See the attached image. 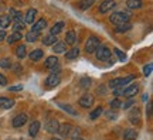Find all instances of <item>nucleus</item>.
I'll use <instances>...</instances> for the list:
<instances>
[{
	"label": "nucleus",
	"instance_id": "f257e3e1",
	"mask_svg": "<svg viewBox=\"0 0 153 140\" xmlns=\"http://www.w3.org/2000/svg\"><path fill=\"white\" fill-rule=\"evenodd\" d=\"M129 20H131V14L123 13V11H116V13H112L109 16V21L112 23V24H115V26L129 23Z\"/></svg>",
	"mask_w": 153,
	"mask_h": 140
},
{
	"label": "nucleus",
	"instance_id": "f03ea898",
	"mask_svg": "<svg viewBox=\"0 0 153 140\" xmlns=\"http://www.w3.org/2000/svg\"><path fill=\"white\" fill-rule=\"evenodd\" d=\"M95 54H97V58L99 61H108L111 58L112 53H111V50L106 45H99L98 48L95 50Z\"/></svg>",
	"mask_w": 153,
	"mask_h": 140
},
{
	"label": "nucleus",
	"instance_id": "7ed1b4c3",
	"mask_svg": "<svg viewBox=\"0 0 153 140\" xmlns=\"http://www.w3.org/2000/svg\"><path fill=\"white\" fill-rule=\"evenodd\" d=\"M99 45H101V41H99L98 37H89L87 40V43H85V51H87L88 54H91V53H95V50L98 48Z\"/></svg>",
	"mask_w": 153,
	"mask_h": 140
},
{
	"label": "nucleus",
	"instance_id": "20e7f679",
	"mask_svg": "<svg viewBox=\"0 0 153 140\" xmlns=\"http://www.w3.org/2000/svg\"><path fill=\"white\" fill-rule=\"evenodd\" d=\"M60 82H61L60 72H51V74L47 76V79H45V86H48V88H54V86H57Z\"/></svg>",
	"mask_w": 153,
	"mask_h": 140
},
{
	"label": "nucleus",
	"instance_id": "39448f33",
	"mask_svg": "<svg viewBox=\"0 0 153 140\" xmlns=\"http://www.w3.org/2000/svg\"><path fill=\"white\" fill-rule=\"evenodd\" d=\"M58 127H60V123L55 119H48L44 123V129H45V132H48V133H57Z\"/></svg>",
	"mask_w": 153,
	"mask_h": 140
},
{
	"label": "nucleus",
	"instance_id": "423d86ee",
	"mask_svg": "<svg viewBox=\"0 0 153 140\" xmlns=\"http://www.w3.org/2000/svg\"><path fill=\"white\" fill-rule=\"evenodd\" d=\"M27 119H28V116L26 115V113H20V115H17V116H14V118H13L11 124H13V127H22V126H24V124H26Z\"/></svg>",
	"mask_w": 153,
	"mask_h": 140
},
{
	"label": "nucleus",
	"instance_id": "0eeeda50",
	"mask_svg": "<svg viewBox=\"0 0 153 140\" xmlns=\"http://www.w3.org/2000/svg\"><path fill=\"white\" fill-rule=\"evenodd\" d=\"M94 105V96L91 93H85V95H82L81 99H79V106L81 108H91Z\"/></svg>",
	"mask_w": 153,
	"mask_h": 140
},
{
	"label": "nucleus",
	"instance_id": "6e6552de",
	"mask_svg": "<svg viewBox=\"0 0 153 140\" xmlns=\"http://www.w3.org/2000/svg\"><path fill=\"white\" fill-rule=\"evenodd\" d=\"M115 6H116V3H115V0H105V1H102L101 3V6H99V13H108V11H111L112 9H114Z\"/></svg>",
	"mask_w": 153,
	"mask_h": 140
},
{
	"label": "nucleus",
	"instance_id": "1a4fd4ad",
	"mask_svg": "<svg viewBox=\"0 0 153 140\" xmlns=\"http://www.w3.org/2000/svg\"><path fill=\"white\" fill-rule=\"evenodd\" d=\"M137 92H139V85H136V84H135V85H131V86H128L126 89H123V93H122V95L131 99V98L136 96Z\"/></svg>",
	"mask_w": 153,
	"mask_h": 140
},
{
	"label": "nucleus",
	"instance_id": "9d476101",
	"mask_svg": "<svg viewBox=\"0 0 153 140\" xmlns=\"http://www.w3.org/2000/svg\"><path fill=\"white\" fill-rule=\"evenodd\" d=\"M14 106V101L9 98H0V109H10Z\"/></svg>",
	"mask_w": 153,
	"mask_h": 140
},
{
	"label": "nucleus",
	"instance_id": "9b49d317",
	"mask_svg": "<svg viewBox=\"0 0 153 140\" xmlns=\"http://www.w3.org/2000/svg\"><path fill=\"white\" fill-rule=\"evenodd\" d=\"M76 41V34L74 30H70V31L67 33V36H65V41L64 43L67 44V45H74Z\"/></svg>",
	"mask_w": 153,
	"mask_h": 140
},
{
	"label": "nucleus",
	"instance_id": "f8f14e48",
	"mask_svg": "<svg viewBox=\"0 0 153 140\" xmlns=\"http://www.w3.org/2000/svg\"><path fill=\"white\" fill-rule=\"evenodd\" d=\"M40 122L38 120H34V122H31V124H30V129H28V135L31 136V137H34V136H37L38 130H40Z\"/></svg>",
	"mask_w": 153,
	"mask_h": 140
},
{
	"label": "nucleus",
	"instance_id": "ddd939ff",
	"mask_svg": "<svg viewBox=\"0 0 153 140\" xmlns=\"http://www.w3.org/2000/svg\"><path fill=\"white\" fill-rule=\"evenodd\" d=\"M126 6L131 9V10H137L143 6L142 0H126Z\"/></svg>",
	"mask_w": 153,
	"mask_h": 140
},
{
	"label": "nucleus",
	"instance_id": "4468645a",
	"mask_svg": "<svg viewBox=\"0 0 153 140\" xmlns=\"http://www.w3.org/2000/svg\"><path fill=\"white\" fill-rule=\"evenodd\" d=\"M47 27V21L44 20V19H40L37 23H34L33 24V28H31V31H34V33H40L43 28H45Z\"/></svg>",
	"mask_w": 153,
	"mask_h": 140
},
{
	"label": "nucleus",
	"instance_id": "2eb2a0df",
	"mask_svg": "<svg viewBox=\"0 0 153 140\" xmlns=\"http://www.w3.org/2000/svg\"><path fill=\"white\" fill-rule=\"evenodd\" d=\"M78 57H79V48H78V47H74V48H71L70 51L65 53L67 59H76Z\"/></svg>",
	"mask_w": 153,
	"mask_h": 140
},
{
	"label": "nucleus",
	"instance_id": "dca6fc26",
	"mask_svg": "<svg viewBox=\"0 0 153 140\" xmlns=\"http://www.w3.org/2000/svg\"><path fill=\"white\" fill-rule=\"evenodd\" d=\"M44 65H45V68H54V67L58 65V58L55 55H51V57H48V58L45 59Z\"/></svg>",
	"mask_w": 153,
	"mask_h": 140
},
{
	"label": "nucleus",
	"instance_id": "f3484780",
	"mask_svg": "<svg viewBox=\"0 0 153 140\" xmlns=\"http://www.w3.org/2000/svg\"><path fill=\"white\" fill-rule=\"evenodd\" d=\"M10 24H11V17L10 16H7V14L0 16V27L3 28V30L7 27H10Z\"/></svg>",
	"mask_w": 153,
	"mask_h": 140
},
{
	"label": "nucleus",
	"instance_id": "a211bd4d",
	"mask_svg": "<svg viewBox=\"0 0 153 140\" xmlns=\"http://www.w3.org/2000/svg\"><path fill=\"white\" fill-rule=\"evenodd\" d=\"M22 33L20 31H14L13 34H10L9 37H7V43L9 44H14V43H17V41H20L22 40Z\"/></svg>",
	"mask_w": 153,
	"mask_h": 140
},
{
	"label": "nucleus",
	"instance_id": "6ab92c4d",
	"mask_svg": "<svg viewBox=\"0 0 153 140\" xmlns=\"http://www.w3.org/2000/svg\"><path fill=\"white\" fill-rule=\"evenodd\" d=\"M65 50H67V44L65 43H57L53 45V51H54L55 54H61V53H65Z\"/></svg>",
	"mask_w": 153,
	"mask_h": 140
},
{
	"label": "nucleus",
	"instance_id": "aec40b11",
	"mask_svg": "<svg viewBox=\"0 0 153 140\" xmlns=\"http://www.w3.org/2000/svg\"><path fill=\"white\" fill-rule=\"evenodd\" d=\"M36 14H37L36 9H28V11L26 13V23L27 24H33L34 19H36Z\"/></svg>",
	"mask_w": 153,
	"mask_h": 140
},
{
	"label": "nucleus",
	"instance_id": "412c9836",
	"mask_svg": "<svg viewBox=\"0 0 153 140\" xmlns=\"http://www.w3.org/2000/svg\"><path fill=\"white\" fill-rule=\"evenodd\" d=\"M58 106H60L62 110H65L67 113H70L72 116H78V112H76L75 109L72 108L71 105H67V103H58Z\"/></svg>",
	"mask_w": 153,
	"mask_h": 140
},
{
	"label": "nucleus",
	"instance_id": "4be33fe9",
	"mask_svg": "<svg viewBox=\"0 0 153 140\" xmlns=\"http://www.w3.org/2000/svg\"><path fill=\"white\" fill-rule=\"evenodd\" d=\"M137 137V132L135 129H126L123 133V139L125 140H135Z\"/></svg>",
	"mask_w": 153,
	"mask_h": 140
},
{
	"label": "nucleus",
	"instance_id": "5701e85b",
	"mask_svg": "<svg viewBox=\"0 0 153 140\" xmlns=\"http://www.w3.org/2000/svg\"><path fill=\"white\" fill-rule=\"evenodd\" d=\"M72 126L70 123H64V124H60V127H58V132L61 133V136H68L70 135V132H71Z\"/></svg>",
	"mask_w": 153,
	"mask_h": 140
},
{
	"label": "nucleus",
	"instance_id": "b1692460",
	"mask_svg": "<svg viewBox=\"0 0 153 140\" xmlns=\"http://www.w3.org/2000/svg\"><path fill=\"white\" fill-rule=\"evenodd\" d=\"M16 55H17V58L23 59L27 55V47H26V45H19V47H16Z\"/></svg>",
	"mask_w": 153,
	"mask_h": 140
},
{
	"label": "nucleus",
	"instance_id": "393cba45",
	"mask_svg": "<svg viewBox=\"0 0 153 140\" xmlns=\"http://www.w3.org/2000/svg\"><path fill=\"white\" fill-rule=\"evenodd\" d=\"M62 28H64V23H62V21L55 23L54 26L51 27V33H50V34H53V36H57V34H60V33L62 31Z\"/></svg>",
	"mask_w": 153,
	"mask_h": 140
},
{
	"label": "nucleus",
	"instance_id": "a878e982",
	"mask_svg": "<svg viewBox=\"0 0 153 140\" xmlns=\"http://www.w3.org/2000/svg\"><path fill=\"white\" fill-rule=\"evenodd\" d=\"M43 55H44V53H43V50H34V51H31L30 53V59L31 61H38V59H41L43 58Z\"/></svg>",
	"mask_w": 153,
	"mask_h": 140
},
{
	"label": "nucleus",
	"instance_id": "bb28decb",
	"mask_svg": "<svg viewBox=\"0 0 153 140\" xmlns=\"http://www.w3.org/2000/svg\"><path fill=\"white\" fill-rule=\"evenodd\" d=\"M57 43V36H53V34H48L43 38V44L44 45H54Z\"/></svg>",
	"mask_w": 153,
	"mask_h": 140
},
{
	"label": "nucleus",
	"instance_id": "cd10ccee",
	"mask_svg": "<svg viewBox=\"0 0 153 140\" xmlns=\"http://www.w3.org/2000/svg\"><path fill=\"white\" fill-rule=\"evenodd\" d=\"M92 4H94V0H79L78 7H79L81 10H87V9H89Z\"/></svg>",
	"mask_w": 153,
	"mask_h": 140
},
{
	"label": "nucleus",
	"instance_id": "c85d7f7f",
	"mask_svg": "<svg viewBox=\"0 0 153 140\" xmlns=\"http://www.w3.org/2000/svg\"><path fill=\"white\" fill-rule=\"evenodd\" d=\"M38 37H40V33H34V31H30L26 36V40H27L28 43H34V41H37Z\"/></svg>",
	"mask_w": 153,
	"mask_h": 140
},
{
	"label": "nucleus",
	"instance_id": "c756f323",
	"mask_svg": "<svg viewBox=\"0 0 153 140\" xmlns=\"http://www.w3.org/2000/svg\"><path fill=\"white\" fill-rule=\"evenodd\" d=\"M132 28V24L131 23H125V24H119V26H116V33H125L128 30H131Z\"/></svg>",
	"mask_w": 153,
	"mask_h": 140
},
{
	"label": "nucleus",
	"instance_id": "7c9ffc66",
	"mask_svg": "<svg viewBox=\"0 0 153 140\" xmlns=\"http://www.w3.org/2000/svg\"><path fill=\"white\" fill-rule=\"evenodd\" d=\"M102 112H104V110H102V108H101V106H99V108H97V109H94L92 112L89 113V119H92V120L98 119L99 116L102 115Z\"/></svg>",
	"mask_w": 153,
	"mask_h": 140
},
{
	"label": "nucleus",
	"instance_id": "2f4dec72",
	"mask_svg": "<svg viewBox=\"0 0 153 140\" xmlns=\"http://www.w3.org/2000/svg\"><path fill=\"white\" fill-rule=\"evenodd\" d=\"M109 86L112 89H115V88H122V78H115V79H112V81L109 82Z\"/></svg>",
	"mask_w": 153,
	"mask_h": 140
},
{
	"label": "nucleus",
	"instance_id": "473e14b6",
	"mask_svg": "<svg viewBox=\"0 0 153 140\" xmlns=\"http://www.w3.org/2000/svg\"><path fill=\"white\" fill-rule=\"evenodd\" d=\"M11 67V59L10 58H3L0 59V68H10Z\"/></svg>",
	"mask_w": 153,
	"mask_h": 140
},
{
	"label": "nucleus",
	"instance_id": "72a5a7b5",
	"mask_svg": "<svg viewBox=\"0 0 153 140\" xmlns=\"http://www.w3.org/2000/svg\"><path fill=\"white\" fill-rule=\"evenodd\" d=\"M79 86L84 88V89H88L91 86V79L89 78H82L81 81H79Z\"/></svg>",
	"mask_w": 153,
	"mask_h": 140
},
{
	"label": "nucleus",
	"instance_id": "f704fd0d",
	"mask_svg": "<svg viewBox=\"0 0 153 140\" xmlns=\"http://www.w3.org/2000/svg\"><path fill=\"white\" fill-rule=\"evenodd\" d=\"M114 51H115V54L118 55V58H119V61H122V62H123V61H126V58H128V57H126L125 53H122V51H120L119 48H115Z\"/></svg>",
	"mask_w": 153,
	"mask_h": 140
},
{
	"label": "nucleus",
	"instance_id": "c9c22d12",
	"mask_svg": "<svg viewBox=\"0 0 153 140\" xmlns=\"http://www.w3.org/2000/svg\"><path fill=\"white\" fill-rule=\"evenodd\" d=\"M152 68H153L152 64L145 65V67H143V75H146V76L150 75V74H152Z\"/></svg>",
	"mask_w": 153,
	"mask_h": 140
},
{
	"label": "nucleus",
	"instance_id": "e433bc0d",
	"mask_svg": "<svg viewBox=\"0 0 153 140\" xmlns=\"http://www.w3.org/2000/svg\"><path fill=\"white\" fill-rule=\"evenodd\" d=\"M72 132H70V137H72V139H76V136L79 135V129H78V127H72Z\"/></svg>",
	"mask_w": 153,
	"mask_h": 140
},
{
	"label": "nucleus",
	"instance_id": "4c0bfd02",
	"mask_svg": "<svg viewBox=\"0 0 153 140\" xmlns=\"http://www.w3.org/2000/svg\"><path fill=\"white\" fill-rule=\"evenodd\" d=\"M120 105H122V102H120L119 99H115V101H112V102H111V108H112V109H118V108H120Z\"/></svg>",
	"mask_w": 153,
	"mask_h": 140
},
{
	"label": "nucleus",
	"instance_id": "58836bf2",
	"mask_svg": "<svg viewBox=\"0 0 153 140\" xmlns=\"http://www.w3.org/2000/svg\"><path fill=\"white\" fill-rule=\"evenodd\" d=\"M13 28H14V31H20V30L24 28V23H14Z\"/></svg>",
	"mask_w": 153,
	"mask_h": 140
},
{
	"label": "nucleus",
	"instance_id": "ea45409f",
	"mask_svg": "<svg viewBox=\"0 0 153 140\" xmlns=\"http://www.w3.org/2000/svg\"><path fill=\"white\" fill-rule=\"evenodd\" d=\"M22 89H23V85H14L9 88V91H11V92H19V91H22Z\"/></svg>",
	"mask_w": 153,
	"mask_h": 140
},
{
	"label": "nucleus",
	"instance_id": "a19ab883",
	"mask_svg": "<svg viewBox=\"0 0 153 140\" xmlns=\"http://www.w3.org/2000/svg\"><path fill=\"white\" fill-rule=\"evenodd\" d=\"M7 85V78H6L3 74H0V86Z\"/></svg>",
	"mask_w": 153,
	"mask_h": 140
},
{
	"label": "nucleus",
	"instance_id": "79ce46f5",
	"mask_svg": "<svg viewBox=\"0 0 153 140\" xmlns=\"http://www.w3.org/2000/svg\"><path fill=\"white\" fill-rule=\"evenodd\" d=\"M132 105H133V101H132V99H131V101H128V102H126V103H122L120 106H122V108H123V109H129V108H131V106H132Z\"/></svg>",
	"mask_w": 153,
	"mask_h": 140
},
{
	"label": "nucleus",
	"instance_id": "37998d69",
	"mask_svg": "<svg viewBox=\"0 0 153 140\" xmlns=\"http://www.w3.org/2000/svg\"><path fill=\"white\" fill-rule=\"evenodd\" d=\"M115 96H120L123 93V88H115Z\"/></svg>",
	"mask_w": 153,
	"mask_h": 140
},
{
	"label": "nucleus",
	"instance_id": "c03bdc74",
	"mask_svg": "<svg viewBox=\"0 0 153 140\" xmlns=\"http://www.w3.org/2000/svg\"><path fill=\"white\" fill-rule=\"evenodd\" d=\"M6 37H7V34H6V31L1 28V30H0V41H3Z\"/></svg>",
	"mask_w": 153,
	"mask_h": 140
},
{
	"label": "nucleus",
	"instance_id": "a18cd8bd",
	"mask_svg": "<svg viewBox=\"0 0 153 140\" xmlns=\"http://www.w3.org/2000/svg\"><path fill=\"white\" fill-rule=\"evenodd\" d=\"M106 116L109 119H116V113H112V112H108L106 113Z\"/></svg>",
	"mask_w": 153,
	"mask_h": 140
},
{
	"label": "nucleus",
	"instance_id": "49530a36",
	"mask_svg": "<svg viewBox=\"0 0 153 140\" xmlns=\"http://www.w3.org/2000/svg\"><path fill=\"white\" fill-rule=\"evenodd\" d=\"M14 71H16V74H20V71H22V68H20V65H19V64L14 65Z\"/></svg>",
	"mask_w": 153,
	"mask_h": 140
},
{
	"label": "nucleus",
	"instance_id": "de8ad7c7",
	"mask_svg": "<svg viewBox=\"0 0 153 140\" xmlns=\"http://www.w3.org/2000/svg\"><path fill=\"white\" fill-rule=\"evenodd\" d=\"M74 140H84V139H79V137H76V139H74Z\"/></svg>",
	"mask_w": 153,
	"mask_h": 140
},
{
	"label": "nucleus",
	"instance_id": "09e8293b",
	"mask_svg": "<svg viewBox=\"0 0 153 140\" xmlns=\"http://www.w3.org/2000/svg\"><path fill=\"white\" fill-rule=\"evenodd\" d=\"M51 140H61V139H57V137H54V139H51Z\"/></svg>",
	"mask_w": 153,
	"mask_h": 140
},
{
	"label": "nucleus",
	"instance_id": "8fccbe9b",
	"mask_svg": "<svg viewBox=\"0 0 153 140\" xmlns=\"http://www.w3.org/2000/svg\"><path fill=\"white\" fill-rule=\"evenodd\" d=\"M10 140H11V139H10Z\"/></svg>",
	"mask_w": 153,
	"mask_h": 140
}]
</instances>
